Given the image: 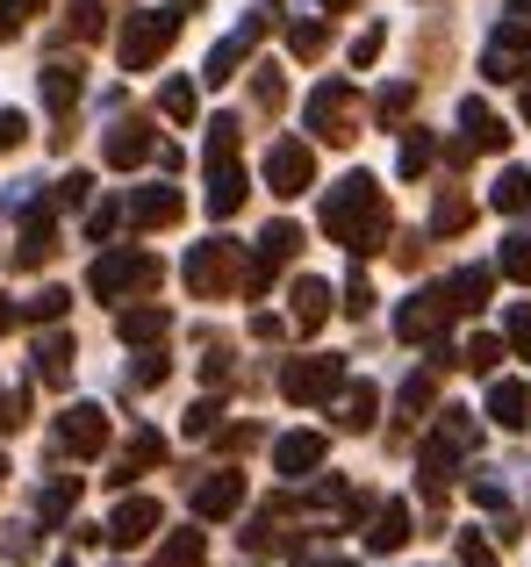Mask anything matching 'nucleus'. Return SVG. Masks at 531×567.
<instances>
[{"label":"nucleus","instance_id":"obj_12","mask_svg":"<svg viewBox=\"0 0 531 567\" xmlns=\"http://www.w3.org/2000/svg\"><path fill=\"white\" fill-rule=\"evenodd\" d=\"M158 525H166V511H158V496H123V503H115V517L101 525V539H108V546H144V539H152Z\"/></svg>","mask_w":531,"mask_h":567},{"label":"nucleus","instance_id":"obj_1","mask_svg":"<svg viewBox=\"0 0 531 567\" xmlns=\"http://www.w3.org/2000/svg\"><path fill=\"white\" fill-rule=\"evenodd\" d=\"M323 237L345 245L352 259L388 245V194H381L374 173H345V181L323 194Z\"/></svg>","mask_w":531,"mask_h":567},{"label":"nucleus","instance_id":"obj_3","mask_svg":"<svg viewBox=\"0 0 531 567\" xmlns=\"http://www.w3.org/2000/svg\"><path fill=\"white\" fill-rule=\"evenodd\" d=\"M187 14L180 8H137L123 22V37H115V58H123V72H152L158 58L173 51V37H180Z\"/></svg>","mask_w":531,"mask_h":567},{"label":"nucleus","instance_id":"obj_62","mask_svg":"<svg viewBox=\"0 0 531 567\" xmlns=\"http://www.w3.org/2000/svg\"><path fill=\"white\" fill-rule=\"evenodd\" d=\"M0 488H8V460H0Z\"/></svg>","mask_w":531,"mask_h":567},{"label":"nucleus","instance_id":"obj_6","mask_svg":"<svg viewBox=\"0 0 531 567\" xmlns=\"http://www.w3.org/2000/svg\"><path fill=\"white\" fill-rule=\"evenodd\" d=\"M481 72H489L496 86H503V80H524V72H531V22H524L518 8H503L489 51H481Z\"/></svg>","mask_w":531,"mask_h":567},{"label":"nucleus","instance_id":"obj_13","mask_svg":"<svg viewBox=\"0 0 531 567\" xmlns=\"http://www.w3.org/2000/svg\"><path fill=\"white\" fill-rule=\"evenodd\" d=\"M123 216L137 223V230H173V223L187 216V194H180V187H137V194L123 202Z\"/></svg>","mask_w":531,"mask_h":567},{"label":"nucleus","instance_id":"obj_9","mask_svg":"<svg viewBox=\"0 0 531 567\" xmlns=\"http://www.w3.org/2000/svg\"><path fill=\"white\" fill-rule=\"evenodd\" d=\"M266 187H273L280 202L309 194V187H316V152H309L302 137H280L273 152H266Z\"/></svg>","mask_w":531,"mask_h":567},{"label":"nucleus","instance_id":"obj_19","mask_svg":"<svg viewBox=\"0 0 531 567\" xmlns=\"http://www.w3.org/2000/svg\"><path fill=\"white\" fill-rule=\"evenodd\" d=\"M51 251H58V216H51V208H29V223H22V237H14L8 259L22 266V274H37V266L51 259Z\"/></svg>","mask_w":531,"mask_h":567},{"label":"nucleus","instance_id":"obj_39","mask_svg":"<svg viewBox=\"0 0 531 567\" xmlns=\"http://www.w3.org/2000/svg\"><path fill=\"white\" fill-rule=\"evenodd\" d=\"M101 29H108V0H72V37L94 43Z\"/></svg>","mask_w":531,"mask_h":567},{"label":"nucleus","instance_id":"obj_30","mask_svg":"<svg viewBox=\"0 0 531 567\" xmlns=\"http://www.w3.org/2000/svg\"><path fill=\"white\" fill-rule=\"evenodd\" d=\"M395 410H403V431H409V424H424V416L438 410V381H431V374H409V381H403V395H395Z\"/></svg>","mask_w":531,"mask_h":567},{"label":"nucleus","instance_id":"obj_25","mask_svg":"<svg viewBox=\"0 0 531 567\" xmlns=\"http://www.w3.org/2000/svg\"><path fill=\"white\" fill-rule=\"evenodd\" d=\"M158 460H166V439H158V431H137V439L123 445V460H115V474H108V482H115V488H129L137 474H152Z\"/></svg>","mask_w":531,"mask_h":567},{"label":"nucleus","instance_id":"obj_32","mask_svg":"<svg viewBox=\"0 0 531 567\" xmlns=\"http://www.w3.org/2000/svg\"><path fill=\"white\" fill-rule=\"evenodd\" d=\"M65 309H72L65 288H43V295H29V302H14V323H58Z\"/></svg>","mask_w":531,"mask_h":567},{"label":"nucleus","instance_id":"obj_51","mask_svg":"<svg viewBox=\"0 0 531 567\" xmlns=\"http://www.w3.org/2000/svg\"><path fill=\"white\" fill-rule=\"evenodd\" d=\"M86 187H94V181H86V173H65L51 202H58V208H80V202H86Z\"/></svg>","mask_w":531,"mask_h":567},{"label":"nucleus","instance_id":"obj_53","mask_svg":"<svg viewBox=\"0 0 531 567\" xmlns=\"http://www.w3.org/2000/svg\"><path fill=\"white\" fill-rule=\"evenodd\" d=\"M22 22H29V8H22V0H0V43H14V37H22Z\"/></svg>","mask_w":531,"mask_h":567},{"label":"nucleus","instance_id":"obj_31","mask_svg":"<svg viewBox=\"0 0 531 567\" xmlns=\"http://www.w3.org/2000/svg\"><path fill=\"white\" fill-rule=\"evenodd\" d=\"M489 208H503V216H524V208H531V173H524V166H503V181L489 187Z\"/></svg>","mask_w":531,"mask_h":567},{"label":"nucleus","instance_id":"obj_27","mask_svg":"<svg viewBox=\"0 0 531 567\" xmlns=\"http://www.w3.org/2000/svg\"><path fill=\"white\" fill-rule=\"evenodd\" d=\"M460 144H475V152H510V130L496 123V109H481V101H460Z\"/></svg>","mask_w":531,"mask_h":567},{"label":"nucleus","instance_id":"obj_34","mask_svg":"<svg viewBox=\"0 0 531 567\" xmlns=\"http://www.w3.org/2000/svg\"><path fill=\"white\" fill-rule=\"evenodd\" d=\"M496 274L503 280H531V230H510L503 251H496Z\"/></svg>","mask_w":531,"mask_h":567},{"label":"nucleus","instance_id":"obj_37","mask_svg":"<svg viewBox=\"0 0 531 567\" xmlns=\"http://www.w3.org/2000/svg\"><path fill=\"white\" fill-rule=\"evenodd\" d=\"M158 109H166L173 123H195V109H201L195 80H166V86H158Z\"/></svg>","mask_w":531,"mask_h":567},{"label":"nucleus","instance_id":"obj_38","mask_svg":"<svg viewBox=\"0 0 531 567\" xmlns=\"http://www.w3.org/2000/svg\"><path fill=\"white\" fill-rule=\"evenodd\" d=\"M431 158H438L431 130H409V137H403V181H417V173H431Z\"/></svg>","mask_w":531,"mask_h":567},{"label":"nucleus","instance_id":"obj_20","mask_svg":"<svg viewBox=\"0 0 531 567\" xmlns=\"http://www.w3.org/2000/svg\"><path fill=\"white\" fill-rule=\"evenodd\" d=\"M395 546H409V503L403 496L366 511V554H395Z\"/></svg>","mask_w":531,"mask_h":567},{"label":"nucleus","instance_id":"obj_49","mask_svg":"<svg viewBox=\"0 0 531 567\" xmlns=\"http://www.w3.org/2000/svg\"><path fill=\"white\" fill-rule=\"evenodd\" d=\"M22 137H29V115L22 109H0V152H14Z\"/></svg>","mask_w":531,"mask_h":567},{"label":"nucleus","instance_id":"obj_41","mask_svg":"<svg viewBox=\"0 0 531 567\" xmlns=\"http://www.w3.org/2000/svg\"><path fill=\"white\" fill-rule=\"evenodd\" d=\"M323 43H331V29H323V22H288V51L294 58H323Z\"/></svg>","mask_w":531,"mask_h":567},{"label":"nucleus","instance_id":"obj_5","mask_svg":"<svg viewBox=\"0 0 531 567\" xmlns=\"http://www.w3.org/2000/svg\"><path fill=\"white\" fill-rule=\"evenodd\" d=\"M302 123L316 130L323 144H352V137H360V94H352V80H323L316 94H309Z\"/></svg>","mask_w":531,"mask_h":567},{"label":"nucleus","instance_id":"obj_47","mask_svg":"<svg viewBox=\"0 0 531 567\" xmlns=\"http://www.w3.org/2000/svg\"><path fill=\"white\" fill-rule=\"evenodd\" d=\"M460 567H496V546L475 539V532H460Z\"/></svg>","mask_w":531,"mask_h":567},{"label":"nucleus","instance_id":"obj_33","mask_svg":"<svg viewBox=\"0 0 531 567\" xmlns=\"http://www.w3.org/2000/svg\"><path fill=\"white\" fill-rule=\"evenodd\" d=\"M467 223H475V202H467V194H438V208H431V230H438V237H460Z\"/></svg>","mask_w":531,"mask_h":567},{"label":"nucleus","instance_id":"obj_4","mask_svg":"<svg viewBox=\"0 0 531 567\" xmlns=\"http://www.w3.org/2000/svg\"><path fill=\"white\" fill-rule=\"evenodd\" d=\"M238 280H244V245L209 237V245L187 251V295H195V302H216V295H230Z\"/></svg>","mask_w":531,"mask_h":567},{"label":"nucleus","instance_id":"obj_36","mask_svg":"<svg viewBox=\"0 0 531 567\" xmlns=\"http://www.w3.org/2000/svg\"><path fill=\"white\" fill-rule=\"evenodd\" d=\"M201 554H209L201 532H173V539L158 546V567H201Z\"/></svg>","mask_w":531,"mask_h":567},{"label":"nucleus","instance_id":"obj_7","mask_svg":"<svg viewBox=\"0 0 531 567\" xmlns=\"http://www.w3.org/2000/svg\"><path fill=\"white\" fill-rule=\"evenodd\" d=\"M337 381H345V360H337V352H309V360L280 367V395L288 402H331Z\"/></svg>","mask_w":531,"mask_h":567},{"label":"nucleus","instance_id":"obj_35","mask_svg":"<svg viewBox=\"0 0 531 567\" xmlns=\"http://www.w3.org/2000/svg\"><path fill=\"white\" fill-rule=\"evenodd\" d=\"M409 109H417V80H395V86H381V94H374V115H381V123H403V115Z\"/></svg>","mask_w":531,"mask_h":567},{"label":"nucleus","instance_id":"obj_24","mask_svg":"<svg viewBox=\"0 0 531 567\" xmlns=\"http://www.w3.org/2000/svg\"><path fill=\"white\" fill-rule=\"evenodd\" d=\"M381 388L374 381H337V431H374Z\"/></svg>","mask_w":531,"mask_h":567},{"label":"nucleus","instance_id":"obj_28","mask_svg":"<svg viewBox=\"0 0 531 567\" xmlns=\"http://www.w3.org/2000/svg\"><path fill=\"white\" fill-rule=\"evenodd\" d=\"M37 381L43 388H65L72 381V338L51 323V338H37Z\"/></svg>","mask_w":531,"mask_h":567},{"label":"nucleus","instance_id":"obj_16","mask_svg":"<svg viewBox=\"0 0 531 567\" xmlns=\"http://www.w3.org/2000/svg\"><path fill=\"white\" fill-rule=\"evenodd\" d=\"M158 152V137H152V123L144 115H129V123H115L108 137H101V158H108L115 173H129V166H144V158Z\"/></svg>","mask_w":531,"mask_h":567},{"label":"nucleus","instance_id":"obj_18","mask_svg":"<svg viewBox=\"0 0 531 567\" xmlns=\"http://www.w3.org/2000/svg\"><path fill=\"white\" fill-rule=\"evenodd\" d=\"M438 295H446L452 317H475V309H489V295H496V266H460L452 280H438Z\"/></svg>","mask_w":531,"mask_h":567},{"label":"nucleus","instance_id":"obj_8","mask_svg":"<svg viewBox=\"0 0 531 567\" xmlns=\"http://www.w3.org/2000/svg\"><path fill=\"white\" fill-rule=\"evenodd\" d=\"M294 251H302V230H294V223H266V237L252 245V266H244L238 288H244V295H266L280 266H294Z\"/></svg>","mask_w":531,"mask_h":567},{"label":"nucleus","instance_id":"obj_15","mask_svg":"<svg viewBox=\"0 0 531 567\" xmlns=\"http://www.w3.org/2000/svg\"><path fill=\"white\" fill-rule=\"evenodd\" d=\"M244 194H252V181H244L238 152H230V158H209V194H201V202H209V216L230 223V216L244 208Z\"/></svg>","mask_w":531,"mask_h":567},{"label":"nucleus","instance_id":"obj_61","mask_svg":"<svg viewBox=\"0 0 531 567\" xmlns=\"http://www.w3.org/2000/svg\"><path fill=\"white\" fill-rule=\"evenodd\" d=\"M524 123H531V86H524Z\"/></svg>","mask_w":531,"mask_h":567},{"label":"nucleus","instance_id":"obj_55","mask_svg":"<svg viewBox=\"0 0 531 567\" xmlns=\"http://www.w3.org/2000/svg\"><path fill=\"white\" fill-rule=\"evenodd\" d=\"M475 503H481V511H503V482H489V474H481V482H475Z\"/></svg>","mask_w":531,"mask_h":567},{"label":"nucleus","instance_id":"obj_48","mask_svg":"<svg viewBox=\"0 0 531 567\" xmlns=\"http://www.w3.org/2000/svg\"><path fill=\"white\" fill-rule=\"evenodd\" d=\"M510 352H524V360H531V302L510 309Z\"/></svg>","mask_w":531,"mask_h":567},{"label":"nucleus","instance_id":"obj_26","mask_svg":"<svg viewBox=\"0 0 531 567\" xmlns=\"http://www.w3.org/2000/svg\"><path fill=\"white\" fill-rule=\"evenodd\" d=\"M489 416L503 431H524L531 424V381H489Z\"/></svg>","mask_w":531,"mask_h":567},{"label":"nucleus","instance_id":"obj_40","mask_svg":"<svg viewBox=\"0 0 531 567\" xmlns=\"http://www.w3.org/2000/svg\"><path fill=\"white\" fill-rule=\"evenodd\" d=\"M496 360H503V338H467L460 360L452 367H475V374H496Z\"/></svg>","mask_w":531,"mask_h":567},{"label":"nucleus","instance_id":"obj_17","mask_svg":"<svg viewBox=\"0 0 531 567\" xmlns=\"http://www.w3.org/2000/svg\"><path fill=\"white\" fill-rule=\"evenodd\" d=\"M323 453H331V439H323V431H288V439H273V474L302 482V474L323 467Z\"/></svg>","mask_w":531,"mask_h":567},{"label":"nucleus","instance_id":"obj_14","mask_svg":"<svg viewBox=\"0 0 531 567\" xmlns=\"http://www.w3.org/2000/svg\"><path fill=\"white\" fill-rule=\"evenodd\" d=\"M244 511V474L238 467H216L195 482V517L209 525V517H238Z\"/></svg>","mask_w":531,"mask_h":567},{"label":"nucleus","instance_id":"obj_46","mask_svg":"<svg viewBox=\"0 0 531 567\" xmlns=\"http://www.w3.org/2000/svg\"><path fill=\"white\" fill-rule=\"evenodd\" d=\"M22 424H29V395H22V388H8V395H0V439L22 431Z\"/></svg>","mask_w":531,"mask_h":567},{"label":"nucleus","instance_id":"obj_10","mask_svg":"<svg viewBox=\"0 0 531 567\" xmlns=\"http://www.w3.org/2000/svg\"><path fill=\"white\" fill-rule=\"evenodd\" d=\"M446 323H452V309H446V295H438V288H417L403 309H395V338H403V346H438Z\"/></svg>","mask_w":531,"mask_h":567},{"label":"nucleus","instance_id":"obj_57","mask_svg":"<svg viewBox=\"0 0 531 567\" xmlns=\"http://www.w3.org/2000/svg\"><path fill=\"white\" fill-rule=\"evenodd\" d=\"M309 8H323V14H345V8H360V0H309Z\"/></svg>","mask_w":531,"mask_h":567},{"label":"nucleus","instance_id":"obj_43","mask_svg":"<svg viewBox=\"0 0 531 567\" xmlns=\"http://www.w3.org/2000/svg\"><path fill=\"white\" fill-rule=\"evenodd\" d=\"M166 381V352L158 346H137V367H129V388H158Z\"/></svg>","mask_w":531,"mask_h":567},{"label":"nucleus","instance_id":"obj_50","mask_svg":"<svg viewBox=\"0 0 531 567\" xmlns=\"http://www.w3.org/2000/svg\"><path fill=\"white\" fill-rule=\"evenodd\" d=\"M374 309V288H366V274H352L345 280V317H366Z\"/></svg>","mask_w":531,"mask_h":567},{"label":"nucleus","instance_id":"obj_2","mask_svg":"<svg viewBox=\"0 0 531 567\" xmlns=\"http://www.w3.org/2000/svg\"><path fill=\"white\" fill-rule=\"evenodd\" d=\"M158 274H166V266H158L152 251L115 245V251H101V259L86 266V295H101V302H129V295H152Z\"/></svg>","mask_w":531,"mask_h":567},{"label":"nucleus","instance_id":"obj_60","mask_svg":"<svg viewBox=\"0 0 531 567\" xmlns=\"http://www.w3.org/2000/svg\"><path fill=\"white\" fill-rule=\"evenodd\" d=\"M22 8H29V14H37V8H51V0H22Z\"/></svg>","mask_w":531,"mask_h":567},{"label":"nucleus","instance_id":"obj_54","mask_svg":"<svg viewBox=\"0 0 531 567\" xmlns=\"http://www.w3.org/2000/svg\"><path fill=\"white\" fill-rule=\"evenodd\" d=\"M381 58V29H360V37H352V65H374Z\"/></svg>","mask_w":531,"mask_h":567},{"label":"nucleus","instance_id":"obj_52","mask_svg":"<svg viewBox=\"0 0 531 567\" xmlns=\"http://www.w3.org/2000/svg\"><path fill=\"white\" fill-rule=\"evenodd\" d=\"M201 381H209V388L230 381V346H209V360H201Z\"/></svg>","mask_w":531,"mask_h":567},{"label":"nucleus","instance_id":"obj_11","mask_svg":"<svg viewBox=\"0 0 531 567\" xmlns=\"http://www.w3.org/2000/svg\"><path fill=\"white\" fill-rule=\"evenodd\" d=\"M101 445H108V410H101V402H72V410L58 416V453L94 460Z\"/></svg>","mask_w":531,"mask_h":567},{"label":"nucleus","instance_id":"obj_22","mask_svg":"<svg viewBox=\"0 0 531 567\" xmlns=\"http://www.w3.org/2000/svg\"><path fill=\"white\" fill-rule=\"evenodd\" d=\"M166 331H173V309H158V302H129L123 317H115V338H123V346H166Z\"/></svg>","mask_w":531,"mask_h":567},{"label":"nucleus","instance_id":"obj_56","mask_svg":"<svg viewBox=\"0 0 531 567\" xmlns=\"http://www.w3.org/2000/svg\"><path fill=\"white\" fill-rule=\"evenodd\" d=\"M223 445H230V453H244V445H259V431H252V424H230Z\"/></svg>","mask_w":531,"mask_h":567},{"label":"nucleus","instance_id":"obj_45","mask_svg":"<svg viewBox=\"0 0 531 567\" xmlns=\"http://www.w3.org/2000/svg\"><path fill=\"white\" fill-rule=\"evenodd\" d=\"M216 424H223V402H216V395H201L195 410H187V439H209Z\"/></svg>","mask_w":531,"mask_h":567},{"label":"nucleus","instance_id":"obj_63","mask_svg":"<svg viewBox=\"0 0 531 567\" xmlns=\"http://www.w3.org/2000/svg\"><path fill=\"white\" fill-rule=\"evenodd\" d=\"M58 567H80V560H58Z\"/></svg>","mask_w":531,"mask_h":567},{"label":"nucleus","instance_id":"obj_44","mask_svg":"<svg viewBox=\"0 0 531 567\" xmlns=\"http://www.w3.org/2000/svg\"><path fill=\"white\" fill-rule=\"evenodd\" d=\"M115 223H123V202H94V208H86V237H94V245H108Z\"/></svg>","mask_w":531,"mask_h":567},{"label":"nucleus","instance_id":"obj_21","mask_svg":"<svg viewBox=\"0 0 531 567\" xmlns=\"http://www.w3.org/2000/svg\"><path fill=\"white\" fill-rule=\"evenodd\" d=\"M288 317H294V331H323V317H331V280H316V274H302L288 288Z\"/></svg>","mask_w":531,"mask_h":567},{"label":"nucleus","instance_id":"obj_58","mask_svg":"<svg viewBox=\"0 0 531 567\" xmlns=\"http://www.w3.org/2000/svg\"><path fill=\"white\" fill-rule=\"evenodd\" d=\"M14 331V302H8V295H0V338H8Z\"/></svg>","mask_w":531,"mask_h":567},{"label":"nucleus","instance_id":"obj_42","mask_svg":"<svg viewBox=\"0 0 531 567\" xmlns=\"http://www.w3.org/2000/svg\"><path fill=\"white\" fill-rule=\"evenodd\" d=\"M252 101H259L266 115H280V101H288V80H280L273 65H259V72H252Z\"/></svg>","mask_w":531,"mask_h":567},{"label":"nucleus","instance_id":"obj_59","mask_svg":"<svg viewBox=\"0 0 531 567\" xmlns=\"http://www.w3.org/2000/svg\"><path fill=\"white\" fill-rule=\"evenodd\" d=\"M302 567H352V560H337V554H309Z\"/></svg>","mask_w":531,"mask_h":567},{"label":"nucleus","instance_id":"obj_29","mask_svg":"<svg viewBox=\"0 0 531 567\" xmlns=\"http://www.w3.org/2000/svg\"><path fill=\"white\" fill-rule=\"evenodd\" d=\"M72 503H80V474H51V482L37 488V517H43V532H51V525H65V517H72Z\"/></svg>","mask_w":531,"mask_h":567},{"label":"nucleus","instance_id":"obj_23","mask_svg":"<svg viewBox=\"0 0 531 567\" xmlns=\"http://www.w3.org/2000/svg\"><path fill=\"white\" fill-rule=\"evenodd\" d=\"M37 86H43V109H51L58 123H72V109H80V94H86L80 65H43V72H37Z\"/></svg>","mask_w":531,"mask_h":567}]
</instances>
